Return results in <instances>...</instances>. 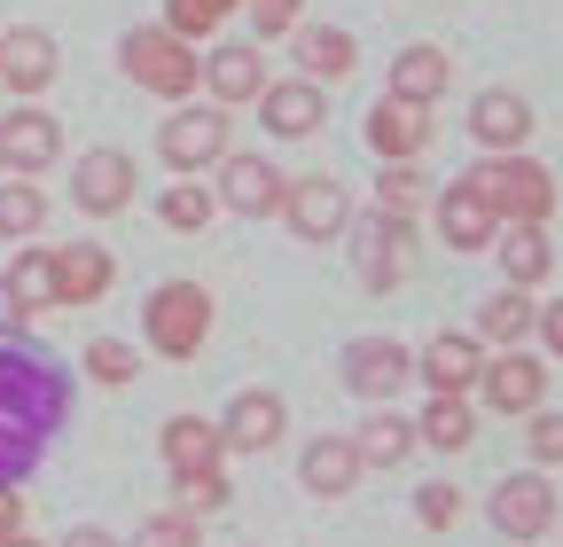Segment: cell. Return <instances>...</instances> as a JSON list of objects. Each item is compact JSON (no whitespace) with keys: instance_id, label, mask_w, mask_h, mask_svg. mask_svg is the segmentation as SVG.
Segmentation results:
<instances>
[{"instance_id":"cell-23","label":"cell","mask_w":563,"mask_h":547,"mask_svg":"<svg viewBox=\"0 0 563 547\" xmlns=\"http://www.w3.org/2000/svg\"><path fill=\"white\" fill-rule=\"evenodd\" d=\"M298 477H306L313 501H344L352 485H361V454H352V438H313L306 461H298Z\"/></svg>"},{"instance_id":"cell-28","label":"cell","mask_w":563,"mask_h":547,"mask_svg":"<svg viewBox=\"0 0 563 547\" xmlns=\"http://www.w3.org/2000/svg\"><path fill=\"white\" fill-rule=\"evenodd\" d=\"M415 446H439V454H462V446H477V415H470V399L439 391L431 406H422V423H415Z\"/></svg>"},{"instance_id":"cell-36","label":"cell","mask_w":563,"mask_h":547,"mask_svg":"<svg viewBox=\"0 0 563 547\" xmlns=\"http://www.w3.org/2000/svg\"><path fill=\"white\" fill-rule=\"evenodd\" d=\"M228 9H243V0H173V9H165V32H173V40H188V47H196V40H203V32H211V24H220V16H228Z\"/></svg>"},{"instance_id":"cell-5","label":"cell","mask_w":563,"mask_h":547,"mask_svg":"<svg viewBox=\"0 0 563 547\" xmlns=\"http://www.w3.org/2000/svg\"><path fill=\"white\" fill-rule=\"evenodd\" d=\"M235 149V125H228V110L211 102V110H173L165 125H157V157L173 165V172H203V165H220Z\"/></svg>"},{"instance_id":"cell-10","label":"cell","mask_w":563,"mask_h":547,"mask_svg":"<svg viewBox=\"0 0 563 547\" xmlns=\"http://www.w3.org/2000/svg\"><path fill=\"white\" fill-rule=\"evenodd\" d=\"M407 266H415V227L391 220V212L361 220V282H368V290H399Z\"/></svg>"},{"instance_id":"cell-31","label":"cell","mask_w":563,"mask_h":547,"mask_svg":"<svg viewBox=\"0 0 563 547\" xmlns=\"http://www.w3.org/2000/svg\"><path fill=\"white\" fill-rule=\"evenodd\" d=\"M211 212H220V196L196 188V180H180V188H165V196H157V220H165V227H180V235L211 227Z\"/></svg>"},{"instance_id":"cell-33","label":"cell","mask_w":563,"mask_h":547,"mask_svg":"<svg viewBox=\"0 0 563 547\" xmlns=\"http://www.w3.org/2000/svg\"><path fill=\"white\" fill-rule=\"evenodd\" d=\"M47 227V196L32 180H0V235H40Z\"/></svg>"},{"instance_id":"cell-19","label":"cell","mask_w":563,"mask_h":547,"mask_svg":"<svg viewBox=\"0 0 563 547\" xmlns=\"http://www.w3.org/2000/svg\"><path fill=\"white\" fill-rule=\"evenodd\" d=\"M63 157V125L47 110H9L0 118V165H16V172H47Z\"/></svg>"},{"instance_id":"cell-13","label":"cell","mask_w":563,"mask_h":547,"mask_svg":"<svg viewBox=\"0 0 563 547\" xmlns=\"http://www.w3.org/2000/svg\"><path fill=\"white\" fill-rule=\"evenodd\" d=\"M228 203V212H243V220H266V212H282V172L266 165V157H243V149H228L220 157V188H211Z\"/></svg>"},{"instance_id":"cell-45","label":"cell","mask_w":563,"mask_h":547,"mask_svg":"<svg viewBox=\"0 0 563 547\" xmlns=\"http://www.w3.org/2000/svg\"><path fill=\"white\" fill-rule=\"evenodd\" d=\"M63 547H118V539H110V532H95V524H79V532H70Z\"/></svg>"},{"instance_id":"cell-34","label":"cell","mask_w":563,"mask_h":547,"mask_svg":"<svg viewBox=\"0 0 563 547\" xmlns=\"http://www.w3.org/2000/svg\"><path fill=\"white\" fill-rule=\"evenodd\" d=\"M9 282H16V298H24L32 313H55V250H24V258L9 266Z\"/></svg>"},{"instance_id":"cell-29","label":"cell","mask_w":563,"mask_h":547,"mask_svg":"<svg viewBox=\"0 0 563 547\" xmlns=\"http://www.w3.org/2000/svg\"><path fill=\"white\" fill-rule=\"evenodd\" d=\"M157 446H165L173 469H220V454H228L220 446V423H203V415H173Z\"/></svg>"},{"instance_id":"cell-40","label":"cell","mask_w":563,"mask_h":547,"mask_svg":"<svg viewBox=\"0 0 563 547\" xmlns=\"http://www.w3.org/2000/svg\"><path fill=\"white\" fill-rule=\"evenodd\" d=\"M415 516L431 524V532H446V524L462 516V493H454V485H422V493H415Z\"/></svg>"},{"instance_id":"cell-16","label":"cell","mask_w":563,"mask_h":547,"mask_svg":"<svg viewBox=\"0 0 563 547\" xmlns=\"http://www.w3.org/2000/svg\"><path fill=\"white\" fill-rule=\"evenodd\" d=\"M110 282H118V266H110V250L102 243H70V250H55V313L70 305H102L110 298Z\"/></svg>"},{"instance_id":"cell-17","label":"cell","mask_w":563,"mask_h":547,"mask_svg":"<svg viewBox=\"0 0 563 547\" xmlns=\"http://www.w3.org/2000/svg\"><path fill=\"white\" fill-rule=\"evenodd\" d=\"M470 133L485 142V157H509V149L532 142V102L509 94V87H485V94L470 102Z\"/></svg>"},{"instance_id":"cell-47","label":"cell","mask_w":563,"mask_h":547,"mask_svg":"<svg viewBox=\"0 0 563 547\" xmlns=\"http://www.w3.org/2000/svg\"><path fill=\"white\" fill-rule=\"evenodd\" d=\"M0 172H9V165H0Z\"/></svg>"},{"instance_id":"cell-22","label":"cell","mask_w":563,"mask_h":547,"mask_svg":"<svg viewBox=\"0 0 563 547\" xmlns=\"http://www.w3.org/2000/svg\"><path fill=\"white\" fill-rule=\"evenodd\" d=\"M485 250L501 258L509 290H532V282H548V266H555V250H548V235H540L532 220H501V227H493V243H485Z\"/></svg>"},{"instance_id":"cell-20","label":"cell","mask_w":563,"mask_h":547,"mask_svg":"<svg viewBox=\"0 0 563 547\" xmlns=\"http://www.w3.org/2000/svg\"><path fill=\"white\" fill-rule=\"evenodd\" d=\"M477 368H485V345L477 336H454V328H439L431 345H422V360H415V376L431 383V391H477Z\"/></svg>"},{"instance_id":"cell-30","label":"cell","mask_w":563,"mask_h":547,"mask_svg":"<svg viewBox=\"0 0 563 547\" xmlns=\"http://www.w3.org/2000/svg\"><path fill=\"white\" fill-rule=\"evenodd\" d=\"M352 454H361V469H399L415 454V423H399L391 406H376V415L361 423V438H352Z\"/></svg>"},{"instance_id":"cell-7","label":"cell","mask_w":563,"mask_h":547,"mask_svg":"<svg viewBox=\"0 0 563 547\" xmlns=\"http://www.w3.org/2000/svg\"><path fill=\"white\" fill-rule=\"evenodd\" d=\"M133 188H141V172H133L125 149H87L79 165H70V203L95 212V220H118L125 203H133Z\"/></svg>"},{"instance_id":"cell-39","label":"cell","mask_w":563,"mask_h":547,"mask_svg":"<svg viewBox=\"0 0 563 547\" xmlns=\"http://www.w3.org/2000/svg\"><path fill=\"white\" fill-rule=\"evenodd\" d=\"M133 547H196V516H180V509L173 516H150V524L133 532Z\"/></svg>"},{"instance_id":"cell-14","label":"cell","mask_w":563,"mask_h":547,"mask_svg":"<svg viewBox=\"0 0 563 547\" xmlns=\"http://www.w3.org/2000/svg\"><path fill=\"white\" fill-rule=\"evenodd\" d=\"M321 118H329V102H321L313 79H266V94H258V125L266 133L306 142V133H321Z\"/></svg>"},{"instance_id":"cell-11","label":"cell","mask_w":563,"mask_h":547,"mask_svg":"<svg viewBox=\"0 0 563 547\" xmlns=\"http://www.w3.org/2000/svg\"><path fill=\"white\" fill-rule=\"evenodd\" d=\"M493 524H501L509 539H540V532L555 524V485H548L540 469L501 477V485H493Z\"/></svg>"},{"instance_id":"cell-6","label":"cell","mask_w":563,"mask_h":547,"mask_svg":"<svg viewBox=\"0 0 563 547\" xmlns=\"http://www.w3.org/2000/svg\"><path fill=\"white\" fill-rule=\"evenodd\" d=\"M282 220H290L298 243H329L352 227V196L329 180V172H306V180H282Z\"/></svg>"},{"instance_id":"cell-9","label":"cell","mask_w":563,"mask_h":547,"mask_svg":"<svg viewBox=\"0 0 563 547\" xmlns=\"http://www.w3.org/2000/svg\"><path fill=\"white\" fill-rule=\"evenodd\" d=\"M368 149H376L384 165H415L422 149H431V110H422V102H399V94H384V102L368 110Z\"/></svg>"},{"instance_id":"cell-41","label":"cell","mask_w":563,"mask_h":547,"mask_svg":"<svg viewBox=\"0 0 563 547\" xmlns=\"http://www.w3.org/2000/svg\"><path fill=\"white\" fill-rule=\"evenodd\" d=\"M532 461H563V415H540V406H532Z\"/></svg>"},{"instance_id":"cell-37","label":"cell","mask_w":563,"mask_h":547,"mask_svg":"<svg viewBox=\"0 0 563 547\" xmlns=\"http://www.w3.org/2000/svg\"><path fill=\"white\" fill-rule=\"evenodd\" d=\"M87 376H95V383H133V345L95 336V345H87Z\"/></svg>"},{"instance_id":"cell-3","label":"cell","mask_w":563,"mask_h":547,"mask_svg":"<svg viewBox=\"0 0 563 547\" xmlns=\"http://www.w3.org/2000/svg\"><path fill=\"white\" fill-rule=\"evenodd\" d=\"M118 63H125V79H133V87H150V94H165V102L196 94V79H203L196 47H188V40H173L165 24L125 32V40H118Z\"/></svg>"},{"instance_id":"cell-15","label":"cell","mask_w":563,"mask_h":547,"mask_svg":"<svg viewBox=\"0 0 563 547\" xmlns=\"http://www.w3.org/2000/svg\"><path fill=\"white\" fill-rule=\"evenodd\" d=\"M282 431H290V406H282V391H235L228 423H220V446H228V454H266Z\"/></svg>"},{"instance_id":"cell-4","label":"cell","mask_w":563,"mask_h":547,"mask_svg":"<svg viewBox=\"0 0 563 547\" xmlns=\"http://www.w3.org/2000/svg\"><path fill=\"white\" fill-rule=\"evenodd\" d=\"M141 336H150V353H165V360H196V353H203V336H211V290H196V282H165V290H150Z\"/></svg>"},{"instance_id":"cell-27","label":"cell","mask_w":563,"mask_h":547,"mask_svg":"<svg viewBox=\"0 0 563 547\" xmlns=\"http://www.w3.org/2000/svg\"><path fill=\"white\" fill-rule=\"evenodd\" d=\"M532 321H540V305L525 298V290H493L485 305H477V345H525V336H532Z\"/></svg>"},{"instance_id":"cell-2","label":"cell","mask_w":563,"mask_h":547,"mask_svg":"<svg viewBox=\"0 0 563 547\" xmlns=\"http://www.w3.org/2000/svg\"><path fill=\"white\" fill-rule=\"evenodd\" d=\"M462 188L485 203L493 220H532V227H548V212H555V172H548V165H532L525 149L470 165V172H462Z\"/></svg>"},{"instance_id":"cell-1","label":"cell","mask_w":563,"mask_h":547,"mask_svg":"<svg viewBox=\"0 0 563 547\" xmlns=\"http://www.w3.org/2000/svg\"><path fill=\"white\" fill-rule=\"evenodd\" d=\"M70 406V383L55 360L40 353H0V485H16V477L40 461V446L55 438Z\"/></svg>"},{"instance_id":"cell-18","label":"cell","mask_w":563,"mask_h":547,"mask_svg":"<svg viewBox=\"0 0 563 547\" xmlns=\"http://www.w3.org/2000/svg\"><path fill=\"white\" fill-rule=\"evenodd\" d=\"M203 87H211V102H220V110H235V102H258V94H266V63H258V40H228V47H211V55H203Z\"/></svg>"},{"instance_id":"cell-46","label":"cell","mask_w":563,"mask_h":547,"mask_svg":"<svg viewBox=\"0 0 563 547\" xmlns=\"http://www.w3.org/2000/svg\"><path fill=\"white\" fill-rule=\"evenodd\" d=\"M0 547H40V539H24V532H9V539H0Z\"/></svg>"},{"instance_id":"cell-21","label":"cell","mask_w":563,"mask_h":547,"mask_svg":"<svg viewBox=\"0 0 563 547\" xmlns=\"http://www.w3.org/2000/svg\"><path fill=\"white\" fill-rule=\"evenodd\" d=\"M0 87H9V94H40V87H55V40L32 32V24L0 32Z\"/></svg>"},{"instance_id":"cell-44","label":"cell","mask_w":563,"mask_h":547,"mask_svg":"<svg viewBox=\"0 0 563 547\" xmlns=\"http://www.w3.org/2000/svg\"><path fill=\"white\" fill-rule=\"evenodd\" d=\"M9 532H24V501H16V493H0V539H9Z\"/></svg>"},{"instance_id":"cell-8","label":"cell","mask_w":563,"mask_h":547,"mask_svg":"<svg viewBox=\"0 0 563 547\" xmlns=\"http://www.w3.org/2000/svg\"><path fill=\"white\" fill-rule=\"evenodd\" d=\"M477 391H485V406H493V415H532V406L548 399V368L532 360V353H501V360H485L477 368Z\"/></svg>"},{"instance_id":"cell-32","label":"cell","mask_w":563,"mask_h":547,"mask_svg":"<svg viewBox=\"0 0 563 547\" xmlns=\"http://www.w3.org/2000/svg\"><path fill=\"white\" fill-rule=\"evenodd\" d=\"M422 203H431V180H422L415 165H384V180H376V212H391V220H415Z\"/></svg>"},{"instance_id":"cell-35","label":"cell","mask_w":563,"mask_h":547,"mask_svg":"<svg viewBox=\"0 0 563 547\" xmlns=\"http://www.w3.org/2000/svg\"><path fill=\"white\" fill-rule=\"evenodd\" d=\"M173 501H180V516H211V509H228V477L220 469H173Z\"/></svg>"},{"instance_id":"cell-38","label":"cell","mask_w":563,"mask_h":547,"mask_svg":"<svg viewBox=\"0 0 563 547\" xmlns=\"http://www.w3.org/2000/svg\"><path fill=\"white\" fill-rule=\"evenodd\" d=\"M243 9H251L258 40H282V32H298V24H306V0H243Z\"/></svg>"},{"instance_id":"cell-26","label":"cell","mask_w":563,"mask_h":547,"mask_svg":"<svg viewBox=\"0 0 563 547\" xmlns=\"http://www.w3.org/2000/svg\"><path fill=\"white\" fill-rule=\"evenodd\" d=\"M493 227H501V220H493V212H485V203H477L462 180L439 196V235H446V250H470V258H477V250L493 243Z\"/></svg>"},{"instance_id":"cell-24","label":"cell","mask_w":563,"mask_h":547,"mask_svg":"<svg viewBox=\"0 0 563 547\" xmlns=\"http://www.w3.org/2000/svg\"><path fill=\"white\" fill-rule=\"evenodd\" d=\"M290 40H298V63H306V79H313V87H336L352 63H361L352 32H336V24H298Z\"/></svg>"},{"instance_id":"cell-12","label":"cell","mask_w":563,"mask_h":547,"mask_svg":"<svg viewBox=\"0 0 563 547\" xmlns=\"http://www.w3.org/2000/svg\"><path fill=\"white\" fill-rule=\"evenodd\" d=\"M407 376H415V353L391 345V336H361V345H344V383L361 391V399H376V406H384Z\"/></svg>"},{"instance_id":"cell-43","label":"cell","mask_w":563,"mask_h":547,"mask_svg":"<svg viewBox=\"0 0 563 547\" xmlns=\"http://www.w3.org/2000/svg\"><path fill=\"white\" fill-rule=\"evenodd\" d=\"M532 328L548 336V353L563 360V298H555V305H540V321H532Z\"/></svg>"},{"instance_id":"cell-25","label":"cell","mask_w":563,"mask_h":547,"mask_svg":"<svg viewBox=\"0 0 563 547\" xmlns=\"http://www.w3.org/2000/svg\"><path fill=\"white\" fill-rule=\"evenodd\" d=\"M446 87H454V63H446V47H407V55L391 63V94H399V102H422V110H431Z\"/></svg>"},{"instance_id":"cell-42","label":"cell","mask_w":563,"mask_h":547,"mask_svg":"<svg viewBox=\"0 0 563 547\" xmlns=\"http://www.w3.org/2000/svg\"><path fill=\"white\" fill-rule=\"evenodd\" d=\"M24 321H32V305L16 298V282L0 274V336H24Z\"/></svg>"}]
</instances>
